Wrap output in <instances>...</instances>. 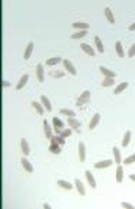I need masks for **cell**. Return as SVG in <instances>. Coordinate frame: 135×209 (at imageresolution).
<instances>
[{
  "label": "cell",
  "mask_w": 135,
  "mask_h": 209,
  "mask_svg": "<svg viewBox=\"0 0 135 209\" xmlns=\"http://www.w3.org/2000/svg\"><path fill=\"white\" fill-rule=\"evenodd\" d=\"M20 163H22V166L24 167V170H26V172H29V173H33V170H35V169H33L32 163H30V161L27 160L26 157H23V159L20 160Z\"/></svg>",
  "instance_id": "obj_3"
},
{
  "label": "cell",
  "mask_w": 135,
  "mask_h": 209,
  "mask_svg": "<svg viewBox=\"0 0 135 209\" xmlns=\"http://www.w3.org/2000/svg\"><path fill=\"white\" fill-rule=\"evenodd\" d=\"M50 140H52V143H58L59 146L65 144V137H62V136H53Z\"/></svg>",
  "instance_id": "obj_22"
},
{
  "label": "cell",
  "mask_w": 135,
  "mask_h": 209,
  "mask_svg": "<svg viewBox=\"0 0 135 209\" xmlns=\"http://www.w3.org/2000/svg\"><path fill=\"white\" fill-rule=\"evenodd\" d=\"M80 48H82L83 52H86L89 57H94V55H95V51L91 48V45H89V43H80Z\"/></svg>",
  "instance_id": "obj_6"
},
{
  "label": "cell",
  "mask_w": 135,
  "mask_h": 209,
  "mask_svg": "<svg viewBox=\"0 0 135 209\" xmlns=\"http://www.w3.org/2000/svg\"><path fill=\"white\" fill-rule=\"evenodd\" d=\"M58 185L60 186V187H63V189H68V190H71L72 187V183H69V182H66V180H58Z\"/></svg>",
  "instance_id": "obj_25"
},
{
  "label": "cell",
  "mask_w": 135,
  "mask_h": 209,
  "mask_svg": "<svg viewBox=\"0 0 135 209\" xmlns=\"http://www.w3.org/2000/svg\"><path fill=\"white\" fill-rule=\"evenodd\" d=\"M40 101H42V104L45 105V110H46V111H52V104H50V101H49L46 97L42 95L40 97Z\"/></svg>",
  "instance_id": "obj_16"
},
{
  "label": "cell",
  "mask_w": 135,
  "mask_h": 209,
  "mask_svg": "<svg viewBox=\"0 0 135 209\" xmlns=\"http://www.w3.org/2000/svg\"><path fill=\"white\" fill-rule=\"evenodd\" d=\"M95 45H96V48H98V51L102 54L103 52V43L101 42V38H99V36H95Z\"/></svg>",
  "instance_id": "obj_31"
},
{
  "label": "cell",
  "mask_w": 135,
  "mask_h": 209,
  "mask_svg": "<svg viewBox=\"0 0 135 209\" xmlns=\"http://www.w3.org/2000/svg\"><path fill=\"white\" fill-rule=\"evenodd\" d=\"M115 49H117V54H118V57L119 58H124V55H125V54H124V48H122V43H121V42H115Z\"/></svg>",
  "instance_id": "obj_21"
},
{
  "label": "cell",
  "mask_w": 135,
  "mask_h": 209,
  "mask_svg": "<svg viewBox=\"0 0 135 209\" xmlns=\"http://www.w3.org/2000/svg\"><path fill=\"white\" fill-rule=\"evenodd\" d=\"M62 62H63L65 68H66V71H68V72H71L72 75H76V69H75V66L72 65L71 61H68V59H63Z\"/></svg>",
  "instance_id": "obj_4"
},
{
  "label": "cell",
  "mask_w": 135,
  "mask_h": 209,
  "mask_svg": "<svg viewBox=\"0 0 135 209\" xmlns=\"http://www.w3.org/2000/svg\"><path fill=\"white\" fill-rule=\"evenodd\" d=\"M85 176H86L88 182H89V186L95 189V187H96V182H95V179H94V175H92V172L86 170V172H85Z\"/></svg>",
  "instance_id": "obj_8"
},
{
  "label": "cell",
  "mask_w": 135,
  "mask_h": 209,
  "mask_svg": "<svg viewBox=\"0 0 135 209\" xmlns=\"http://www.w3.org/2000/svg\"><path fill=\"white\" fill-rule=\"evenodd\" d=\"M71 134H72V130H69V129H68V130H62V134H60V136L66 138V137H69V136H71Z\"/></svg>",
  "instance_id": "obj_38"
},
{
  "label": "cell",
  "mask_w": 135,
  "mask_h": 209,
  "mask_svg": "<svg viewBox=\"0 0 135 209\" xmlns=\"http://www.w3.org/2000/svg\"><path fill=\"white\" fill-rule=\"evenodd\" d=\"M83 36H86V30H78V32L73 33L71 38L72 39H80V38H83Z\"/></svg>",
  "instance_id": "obj_29"
},
{
  "label": "cell",
  "mask_w": 135,
  "mask_h": 209,
  "mask_svg": "<svg viewBox=\"0 0 135 209\" xmlns=\"http://www.w3.org/2000/svg\"><path fill=\"white\" fill-rule=\"evenodd\" d=\"M129 179H131V180H134V182H135V175H129Z\"/></svg>",
  "instance_id": "obj_43"
},
{
  "label": "cell",
  "mask_w": 135,
  "mask_h": 209,
  "mask_svg": "<svg viewBox=\"0 0 135 209\" xmlns=\"http://www.w3.org/2000/svg\"><path fill=\"white\" fill-rule=\"evenodd\" d=\"M112 152H114V156H115V163L121 164V152H119V149L118 147H114Z\"/></svg>",
  "instance_id": "obj_26"
},
{
  "label": "cell",
  "mask_w": 135,
  "mask_h": 209,
  "mask_svg": "<svg viewBox=\"0 0 135 209\" xmlns=\"http://www.w3.org/2000/svg\"><path fill=\"white\" fill-rule=\"evenodd\" d=\"M75 187L78 189V192H79V195H82V196H83V195L86 193V190H85V186H83V183L80 182L79 179H76V180H75Z\"/></svg>",
  "instance_id": "obj_12"
},
{
  "label": "cell",
  "mask_w": 135,
  "mask_h": 209,
  "mask_svg": "<svg viewBox=\"0 0 135 209\" xmlns=\"http://www.w3.org/2000/svg\"><path fill=\"white\" fill-rule=\"evenodd\" d=\"M60 61H63L62 58H59V57H55V58H50V59H48L46 61V65L48 66H52V65H56V64H59Z\"/></svg>",
  "instance_id": "obj_23"
},
{
  "label": "cell",
  "mask_w": 135,
  "mask_h": 209,
  "mask_svg": "<svg viewBox=\"0 0 135 209\" xmlns=\"http://www.w3.org/2000/svg\"><path fill=\"white\" fill-rule=\"evenodd\" d=\"M50 77H53V78H62V77H65V72L63 71H50Z\"/></svg>",
  "instance_id": "obj_34"
},
{
  "label": "cell",
  "mask_w": 135,
  "mask_h": 209,
  "mask_svg": "<svg viewBox=\"0 0 135 209\" xmlns=\"http://www.w3.org/2000/svg\"><path fill=\"white\" fill-rule=\"evenodd\" d=\"M105 16H106V19H108V22L111 25H115V17H114V15H112V10L109 7H105Z\"/></svg>",
  "instance_id": "obj_11"
},
{
  "label": "cell",
  "mask_w": 135,
  "mask_h": 209,
  "mask_svg": "<svg viewBox=\"0 0 135 209\" xmlns=\"http://www.w3.org/2000/svg\"><path fill=\"white\" fill-rule=\"evenodd\" d=\"M32 51H33V42H29L27 46H26V51H24V59H29V58H30Z\"/></svg>",
  "instance_id": "obj_20"
},
{
  "label": "cell",
  "mask_w": 135,
  "mask_h": 209,
  "mask_svg": "<svg viewBox=\"0 0 135 209\" xmlns=\"http://www.w3.org/2000/svg\"><path fill=\"white\" fill-rule=\"evenodd\" d=\"M112 164V160H102V161H98L95 163V169H105V167H109Z\"/></svg>",
  "instance_id": "obj_7"
},
{
  "label": "cell",
  "mask_w": 135,
  "mask_h": 209,
  "mask_svg": "<svg viewBox=\"0 0 135 209\" xmlns=\"http://www.w3.org/2000/svg\"><path fill=\"white\" fill-rule=\"evenodd\" d=\"M114 84H115L114 78H105V80L102 81V87H111Z\"/></svg>",
  "instance_id": "obj_33"
},
{
  "label": "cell",
  "mask_w": 135,
  "mask_h": 209,
  "mask_svg": "<svg viewBox=\"0 0 135 209\" xmlns=\"http://www.w3.org/2000/svg\"><path fill=\"white\" fill-rule=\"evenodd\" d=\"M32 105L35 107V110H36L40 115L43 114V104H40V103H38V101H32Z\"/></svg>",
  "instance_id": "obj_27"
},
{
  "label": "cell",
  "mask_w": 135,
  "mask_h": 209,
  "mask_svg": "<svg viewBox=\"0 0 135 209\" xmlns=\"http://www.w3.org/2000/svg\"><path fill=\"white\" fill-rule=\"evenodd\" d=\"M135 161V153L134 154H131L129 157H127V159H124V164H131V163H134Z\"/></svg>",
  "instance_id": "obj_35"
},
{
  "label": "cell",
  "mask_w": 135,
  "mask_h": 209,
  "mask_svg": "<svg viewBox=\"0 0 135 209\" xmlns=\"http://www.w3.org/2000/svg\"><path fill=\"white\" fill-rule=\"evenodd\" d=\"M1 85L3 87H10V82L9 81H1Z\"/></svg>",
  "instance_id": "obj_41"
},
{
  "label": "cell",
  "mask_w": 135,
  "mask_h": 209,
  "mask_svg": "<svg viewBox=\"0 0 135 209\" xmlns=\"http://www.w3.org/2000/svg\"><path fill=\"white\" fill-rule=\"evenodd\" d=\"M89 98H91V92L89 91H83L80 97L78 98V101H76V105H85L86 103H89Z\"/></svg>",
  "instance_id": "obj_1"
},
{
  "label": "cell",
  "mask_w": 135,
  "mask_h": 209,
  "mask_svg": "<svg viewBox=\"0 0 135 209\" xmlns=\"http://www.w3.org/2000/svg\"><path fill=\"white\" fill-rule=\"evenodd\" d=\"M86 159V150H85V144L83 143H79V160L85 161Z\"/></svg>",
  "instance_id": "obj_15"
},
{
  "label": "cell",
  "mask_w": 135,
  "mask_h": 209,
  "mask_svg": "<svg viewBox=\"0 0 135 209\" xmlns=\"http://www.w3.org/2000/svg\"><path fill=\"white\" fill-rule=\"evenodd\" d=\"M73 29H80V30H88L89 29V23H82V22H75L72 23Z\"/></svg>",
  "instance_id": "obj_13"
},
{
  "label": "cell",
  "mask_w": 135,
  "mask_h": 209,
  "mask_svg": "<svg viewBox=\"0 0 135 209\" xmlns=\"http://www.w3.org/2000/svg\"><path fill=\"white\" fill-rule=\"evenodd\" d=\"M99 120H101V115L96 113L94 117H92V120H91V123H89V129H95L96 126L99 124Z\"/></svg>",
  "instance_id": "obj_14"
},
{
  "label": "cell",
  "mask_w": 135,
  "mask_h": 209,
  "mask_svg": "<svg viewBox=\"0 0 135 209\" xmlns=\"http://www.w3.org/2000/svg\"><path fill=\"white\" fill-rule=\"evenodd\" d=\"M27 81H29V75H27V74H24L23 77L20 78V81L17 82V85H16V89H17V91H20V89L23 88L24 85H26V82H27Z\"/></svg>",
  "instance_id": "obj_9"
},
{
  "label": "cell",
  "mask_w": 135,
  "mask_h": 209,
  "mask_svg": "<svg viewBox=\"0 0 135 209\" xmlns=\"http://www.w3.org/2000/svg\"><path fill=\"white\" fill-rule=\"evenodd\" d=\"M99 71H101V74L105 75V78H115V72L108 69V68H105V66H99Z\"/></svg>",
  "instance_id": "obj_5"
},
{
  "label": "cell",
  "mask_w": 135,
  "mask_h": 209,
  "mask_svg": "<svg viewBox=\"0 0 135 209\" xmlns=\"http://www.w3.org/2000/svg\"><path fill=\"white\" fill-rule=\"evenodd\" d=\"M127 87H128V82H121L118 87L115 88V91H114V94H121L124 89H127Z\"/></svg>",
  "instance_id": "obj_24"
},
{
  "label": "cell",
  "mask_w": 135,
  "mask_h": 209,
  "mask_svg": "<svg viewBox=\"0 0 135 209\" xmlns=\"http://www.w3.org/2000/svg\"><path fill=\"white\" fill-rule=\"evenodd\" d=\"M36 75H38V80H39L40 82H43L45 74H43V65L42 64H38V66H36Z\"/></svg>",
  "instance_id": "obj_10"
},
{
  "label": "cell",
  "mask_w": 135,
  "mask_h": 209,
  "mask_svg": "<svg viewBox=\"0 0 135 209\" xmlns=\"http://www.w3.org/2000/svg\"><path fill=\"white\" fill-rule=\"evenodd\" d=\"M121 206L122 208H128V209H134V206L131 203H128V202H121Z\"/></svg>",
  "instance_id": "obj_39"
},
{
  "label": "cell",
  "mask_w": 135,
  "mask_h": 209,
  "mask_svg": "<svg viewBox=\"0 0 135 209\" xmlns=\"http://www.w3.org/2000/svg\"><path fill=\"white\" fill-rule=\"evenodd\" d=\"M53 126L58 127V129H63V123L59 120V118H53Z\"/></svg>",
  "instance_id": "obj_36"
},
{
  "label": "cell",
  "mask_w": 135,
  "mask_h": 209,
  "mask_svg": "<svg viewBox=\"0 0 135 209\" xmlns=\"http://www.w3.org/2000/svg\"><path fill=\"white\" fill-rule=\"evenodd\" d=\"M43 208H45V209H50V205H49V203H43Z\"/></svg>",
  "instance_id": "obj_42"
},
{
  "label": "cell",
  "mask_w": 135,
  "mask_h": 209,
  "mask_svg": "<svg viewBox=\"0 0 135 209\" xmlns=\"http://www.w3.org/2000/svg\"><path fill=\"white\" fill-rule=\"evenodd\" d=\"M68 124L71 126L72 129H76V130L80 127V123H79L78 120H75L73 117H69V118H68Z\"/></svg>",
  "instance_id": "obj_19"
},
{
  "label": "cell",
  "mask_w": 135,
  "mask_h": 209,
  "mask_svg": "<svg viewBox=\"0 0 135 209\" xmlns=\"http://www.w3.org/2000/svg\"><path fill=\"white\" fill-rule=\"evenodd\" d=\"M128 30H131V32H134L135 30V22L132 25H129V28H128Z\"/></svg>",
  "instance_id": "obj_40"
},
{
  "label": "cell",
  "mask_w": 135,
  "mask_h": 209,
  "mask_svg": "<svg viewBox=\"0 0 135 209\" xmlns=\"http://www.w3.org/2000/svg\"><path fill=\"white\" fill-rule=\"evenodd\" d=\"M43 129H45V134H46L48 138H52V137H53V134H52V129H50V126H49V123L46 120L43 121Z\"/></svg>",
  "instance_id": "obj_17"
},
{
  "label": "cell",
  "mask_w": 135,
  "mask_h": 209,
  "mask_svg": "<svg viewBox=\"0 0 135 209\" xmlns=\"http://www.w3.org/2000/svg\"><path fill=\"white\" fill-rule=\"evenodd\" d=\"M50 152L55 153V154H59V153L62 152V147L58 146V143H52V144H50Z\"/></svg>",
  "instance_id": "obj_28"
},
{
  "label": "cell",
  "mask_w": 135,
  "mask_h": 209,
  "mask_svg": "<svg viewBox=\"0 0 135 209\" xmlns=\"http://www.w3.org/2000/svg\"><path fill=\"white\" fill-rule=\"evenodd\" d=\"M122 179H124V169H122L121 164H118V167H117V182L121 183Z\"/></svg>",
  "instance_id": "obj_18"
},
{
  "label": "cell",
  "mask_w": 135,
  "mask_h": 209,
  "mask_svg": "<svg viewBox=\"0 0 135 209\" xmlns=\"http://www.w3.org/2000/svg\"><path fill=\"white\" fill-rule=\"evenodd\" d=\"M20 147H22V152H23L24 156H29V154H30V146H29V143H27L26 138H22V140H20Z\"/></svg>",
  "instance_id": "obj_2"
},
{
  "label": "cell",
  "mask_w": 135,
  "mask_h": 209,
  "mask_svg": "<svg viewBox=\"0 0 135 209\" xmlns=\"http://www.w3.org/2000/svg\"><path fill=\"white\" fill-rule=\"evenodd\" d=\"M60 114L68 115V117H75V111H72L69 108H62V110H60Z\"/></svg>",
  "instance_id": "obj_32"
},
{
  "label": "cell",
  "mask_w": 135,
  "mask_h": 209,
  "mask_svg": "<svg viewBox=\"0 0 135 209\" xmlns=\"http://www.w3.org/2000/svg\"><path fill=\"white\" fill-rule=\"evenodd\" d=\"M128 57H129V58H134L135 57V43H132V46H131L129 51H128Z\"/></svg>",
  "instance_id": "obj_37"
},
{
  "label": "cell",
  "mask_w": 135,
  "mask_h": 209,
  "mask_svg": "<svg viewBox=\"0 0 135 209\" xmlns=\"http://www.w3.org/2000/svg\"><path fill=\"white\" fill-rule=\"evenodd\" d=\"M129 141H131V131H127L125 136H124V140H122V146L127 147V146L129 144Z\"/></svg>",
  "instance_id": "obj_30"
}]
</instances>
